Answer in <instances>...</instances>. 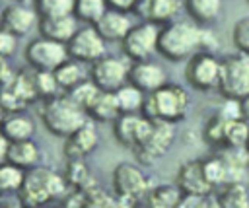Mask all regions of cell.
<instances>
[{
    "instance_id": "cell-26",
    "label": "cell",
    "mask_w": 249,
    "mask_h": 208,
    "mask_svg": "<svg viewBox=\"0 0 249 208\" xmlns=\"http://www.w3.org/2000/svg\"><path fill=\"white\" fill-rule=\"evenodd\" d=\"M177 8H179L177 0H142L140 12L148 19L163 21V19H169L171 16H175Z\"/></svg>"
},
{
    "instance_id": "cell-40",
    "label": "cell",
    "mask_w": 249,
    "mask_h": 208,
    "mask_svg": "<svg viewBox=\"0 0 249 208\" xmlns=\"http://www.w3.org/2000/svg\"><path fill=\"white\" fill-rule=\"evenodd\" d=\"M37 80H39V89H41V95H51L54 93L56 89V78H54V72L51 70H37Z\"/></svg>"
},
{
    "instance_id": "cell-36",
    "label": "cell",
    "mask_w": 249,
    "mask_h": 208,
    "mask_svg": "<svg viewBox=\"0 0 249 208\" xmlns=\"http://www.w3.org/2000/svg\"><path fill=\"white\" fill-rule=\"evenodd\" d=\"M84 192V200H86V206H111V204H117L115 198H111L105 191L97 189L95 185L82 191Z\"/></svg>"
},
{
    "instance_id": "cell-41",
    "label": "cell",
    "mask_w": 249,
    "mask_h": 208,
    "mask_svg": "<svg viewBox=\"0 0 249 208\" xmlns=\"http://www.w3.org/2000/svg\"><path fill=\"white\" fill-rule=\"evenodd\" d=\"M16 47V41H14V35L10 31H0V54H10Z\"/></svg>"
},
{
    "instance_id": "cell-29",
    "label": "cell",
    "mask_w": 249,
    "mask_h": 208,
    "mask_svg": "<svg viewBox=\"0 0 249 208\" xmlns=\"http://www.w3.org/2000/svg\"><path fill=\"white\" fill-rule=\"evenodd\" d=\"M115 97H117V103H119V109L123 113H134L138 111L140 107H144V97H142V89H138L136 86H121L117 91H115Z\"/></svg>"
},
{
    "instance_id": "cell-21",
    "label": "cell",
    "mask_w": 249,
    "mask_h": 208,
    "mask_svg": "<svg viewBox=\"0 0 249 208\" xmlns=\"http://www.w3.org/2000/svg\"><path fill=\"white\" fill-rule=\"evenodd\" d=\"M39 157V150L29 140H18L8 146L6 159L18 167H31Z\"/></svg>"
},
{
    "instance_id": "cell-13",
    "label": "cell",
    "mask_w": 249,
    "mask_h": 208,
    "mask_svg": "<svg viewBox=\"0 0 249 208\" xmlns=\"http://www.w3.org/2000/svg\"><path fill=\"white\" fill-rule=\"evenodd\" d=\"M124 78H128V70L119 58H101L91 68V82L103 91H117Z\"/></svg>"
},
{
    "instance_id": "cell-20",
    "label": "cell",
    "mask_w": 249,
    "mask_h": 208,
    "mask_svg": "<svg viewBox=\"0 0 249 208\" xmlns=\"http://www.w3.org/2000/svg\"><path fill=\"white\" fill-rule=\"evenodd\" d=\"M183 196V191L177 185H158L148 191L146 200L154 208H173L179 206Z\"/></svg>"
},
{
    "instance_id": "cell-16",
    "label": "cell",
    "mask_w": 249,
    "mask_h": 208,
    "mask_svg": "<svg viewBox=\"0 0 249 208\" xmlns=\"http://www.w3.org/2000/svg\"><path fill=\"white\" fill-rule=\"evenodd\" d=\"M97 144V134L93 124L86 122L82 124L78 130H74L70 136H66V144H64V154L70 159H82L84 156H88Z\"/></svg>"
},
{
    "instance_id": "cell-27",
    "label": "cell",
    "mask_w": 249,
    "mask_h": 208,
    "mask_svg": "<svg viewBox=\"0 0 249 208\" xmlns=\"http://www.w3.org/2000/svg\"><path fill=\"white\" fill-rule=\"evenodd\" d=\"M97 21H99V25H97L99 33L107 39H121L130 31L128 19L124 16H119V14H105Z\"/></svg>"
},
{
    "instance_id": "cell-3",
    "label": "cell",
    "mask_w": 249,
    "mask_h": 208,
    "mask_svg": "<svg viewBox=\"0 0 249 208\" xmlns=\"http://www.w3.org/2000/svg\"><path fill=\"white\" fill-rule=\"evenodd\" d=\"M86 109H82L72 97H54L49 99L41 111L43 122L49 132L54 136H70L82 124L88 122Z\"/></svg>"
},
{
    "instance_id": "cell-7",
    "label": "cell",
    "mask_w": 249,
    "mask_h": 208,
    "mask_svg": "<svg viewBox=\"0 0 249 208\" xmlns=\"http://www.w3.org/2000/svg\"><path fill=\"white\" fill-rule=\"evenodd\" d=\"M220 68H222V60L216 54H212L210 51H198L187 62L185 78L198 91L218 89Z\"/></svg>"
},
{
    "instance_id": "cell-46",
    "label": "cell",
    "mask_w": 249,
    "mask_h": 208,
    "mask_svg": "<svg viewBox=\"0 0 249 208\" xmlns=\"http://www.w3.org/2000/svg\"><path fill=\"white\" fill-rule=\"evenodd\" d=\"M6 119V107L2 105V101H0V122Z\"/></svg>"
},
{
    "instance_id": "cell-22",
    "label": "cell",
    "mask_w": 249,
    "mask_h": 208,
    "mask_svg": "<svg viewBox=\"0 0 249 208\" xmlns=\"http://www.w3.org/2000/svg\"><path fill=\"white\" fill-rule=\"evenodd\" d=\"M202 167H204L206 179L212 185V189H218V187L230 183V169H228V163L222 154L202 157Z\"/></svg>"
},
{
    "instance_id": "cell-4",
    "label": "cell",
    "mask_w": 249,
    "mask_h": 208,
    "mask_svg": "<svg viewBox=\"0 0 249 208\" xmlns=\"http://www.w3.org/2000/svg\"><path fill=\"white\" fill-rule=\"evenodd\" d=\"M62 192L64 181L60 175L45 167H35L23 177V183L19 187V202L27 206H37L53 196H60Z\"/></svg>"
},
{
    "instance_id": "cell-45",
    "label": "cell",
    "mask_w": 249,
    "mask_h": 208,
    "mask_svg": "<svg viewBox=\"0 0 249 208\" xmlns=\"http://www.w3.org/2000/svg\"><path fill=\"white\" fill-rule=\"evenodd\" d=\"M117 8H130L134 4V0H111Z\"/></svg>"
},
{
    "instance_id": "cell-38",
    "label": "cell",
    "mask_w": 249,
    "mask_h": 208,
    "mask_svg": "<svg viewBox=\"0 0 249 208\" xmlns=\"http://www.w3.org/2000/svg\"><path fill=\"white\" fill-rule=\"evenodd\" d=\"M41 10L45 16H68L72 0H41Z\"/></svg>"
},
{
    "instance_id": "cell-31",
    "label": "cell",
    "mask_w": 249,
    "mask_h": 208,
    "mask_svg": "<svg viewBox=\"0 0 249 208\" xmlns=\"http://www.w3.org/2000/svg\"><path fill=\"white\" fill-rule=\"evenodd\" d=\"M23 171L21 167L14 163H0V192H10V191H19L23 183Z\"/></svg>"
},
{
    "instance_id": "cell-25",
    "label": "cell",
    "mask_w": 249,
    "mask_h": 208,
    "mask_svg": "<svg viewBox=\"0 0 249 208\" xmlns=\"http://www.w3.org/2000/svg\"><path fill=\"white\" fill-rule=\"evenodd\" d=\"M33 21H35L33 12H29L25 8H16L14 6V8L6 10V14H4V25H6V29L10 33H16V35L27 33L31 29Z\"/></svg>"
},
{
    "instance_id": "cell-12",
    "label": "cell",
    "mask_w": 249,
    "mask_h": 208,
    "mask_svg": "<svg viewBox=\"0 0 249 208\" xmlns=\"http://www.w3.org/2000/svg\"><path fill=\"white\" fill-rule=\"evenodd\" d=\"M177 187L183 194H210L214 191L206 179L202 159H189L177 169Z\"/></svg>"
},
{
    "instance_id": "cell-42",
    "label": "cell",
    "mask_w": 249,
    "mask_h": 208,
    "mask_svg": "<svg viewBox=\"0 0 249 208\" xmlns=\"http://www.w3.org/2000/svg\"><path fill=\"white\" fill-rule=\"evenodd\" d=\"M12 78V74H10V68H8V62H6V58H4V54H0V86L6 82V80H10Z\"/></svg>"
},
{
    "instance_id": "cell-43",
    "label": "cell",
    "mask_w": 249,
    "mask_h": 208,
    "mask_svg": "<svg viewBox=\"0 0 249 208\" xmlns=\"http://www.w3.org/2000/svg\"><path fill=\"white\" fill-rule=\"evenodd\" d=\"M8 138L4 136V134H0V161L2 159H6V154H8Z\"/></svg>"
},
{
    "instance_id": "cell-15",
    "label": "cell",
    "mask_w": 249,
    "mask_h": 208,
    "mask_svg": "<svg viewBox=\"0 0 249 208\" xmlns=\"http://www.w3.org/2000/svg\"><path fill=\"white\" fill-rule=\"evenodd\" d=\"M70 52L80 60H99L105 52V45L93 29H82L70 37Z\"/></svg>"
},
{
    "instance_id": "cell-14",
    "label": "cell",
    "mask_w": 249,
    "mask_h": 208,
    "mask_svg": "<svg viewBox=\"0 0 249 208\" xmlns=\"http://www.w3.org/2000/svg\"><path fill=\"white\" fill-rule=\"evenodd\" d=\"M128 80L132 86H136L138 89L148 91V93H152V91L160 89L163 84H167V76H165L163 68L154 62H144V60H140L138 64H134L128 70Z\"/></svg>"
},
{
    "instance_id": "cell-6",
    "label": "cell",
    "mask_w": 249,
    "mask_h": 208,
    "mask_svg": "<svg viewBox=\"0 0 249 208\" xmlns=\"http://www.w3.org/2000/svg\"><path fill=\"white\" fill-rule=\"evenodd\" d=\"M113 187L117 194V204L132 206L150 191V181L146 175L130 163H119L113 171Z\"/></svg>"
},
{
    "instance_id": "cell-11",
    "label": "cell",
    "mask_w": 249,
    "mask_h": 208,
    "mask_svg": "<svg viewBox=\"0 0 249 208\" xmlns=\"http://www.w3.org/2000/svg\"><path fill=\"white\" fill-rule=\"evenodd\" d=\"M158 35L160 31L152 23H142L130 29L124 35V52L134 60H144L148 54L158 49Z\"/></svg>"
},
{
    "instance_id": "cell-5",
    "label": "cell",
    "mask_w": 249,
    "mask_h": 208,
    "mask_svg": "<svg viewBox=\"0 0 249 208\" xmlns=\"http://www.w3.org/2000/svg\"><path fill=\"white\" fill-rule=\"evenodd\" d=\"M218 91L228 99H241L249 93V54L237 51L222 58Z\"/></svg>"
},
{
    "instance_id": "cell-34",
    "label": "cell",
    "mask_w": 249,
    "mask_h": 208,
    "mask_svg": "<svg viewBox=\"0 0 249 208\" xmlns=\"http://www.w3.org/2000/svg\"><path fill=\"white\" fill-rule=\"evenodd\" d=\"M231 41L239 52L249 54V16L239 17L231 29Z\"/></svg>"
},
{
    "instance_id": "cell-24",
    "label": "cell",
    "mask_w": 249,
    "mask_h": 208,
    "mask_svg": "<svg viewBox=\"0 0 249 208\" xmlns=\"http://www.w3.org/2000/svg\"><path fill=\"white\" fill-rule=\"evenodd\" d=\"M2 134L10 140V142H18V140H29L33 134V122L27 117H8L2 121Z\"/></svg>"
},
{
    "instance_id": "cell-1",
    "label": "cell",
    "mask_w": 249,
    "mask_h": 208,
    "mask_svg": "<svg viewBox=\"0 0 249 208\" xmlns=\"http://www.w3.org/2000/svg\"><path fill=\"white\" fill-rule=\"evenodd\" d=\"M214 49H216L214 35L198 27L196 23L177 21L161 29L158 35V52L173 62L191 58L198 51L212 52Z\"/></svg>"
},
{
    "instance_id": "cell-10",
    "label": "cell",
    "mask_w": 249,
    "mask_h": 208,
    "mask_svg": "<svg viewBox=\"0 0 249 208\" xmlns=\"http://www.w3.org/2000/svg\"><path fill=\"white\" fill-rule=\"evenodd\" d=\"M150 128H152V119L150 117H140V115H134V113H124V115L117 117V121H115L117 140L123 146L130 148V150L146 138Z\"/></svg>"
},
{
    "instance_id": "cell-39",
    "label": "cell",
    "mask_w": 249,
    "mask_h": 208,
    "mask_svg": "<svg viewBox=\"0 0 249 208\" xmlns=\"http://www.w3.org/2000/svg\"><path fill=\"white\" fill-rule=\"evenodd\" d=\"M222 119L226 121H233V119H241V101L239 99H228L224 97V103L220 105V109L216 111Z\"/></svg>"
},
{
    "instance_id": "cell-8",
    "label": "cell",
    "mask_w": 249,
    "mask_h": 208,
    "mask_svg": "<svg viewBox=\"0 0 249 208\" xmlns=\"http://www.w3.org/2000/svg\"><path fill=\"white\" fill-rule=\"evenodd\" d=\"M175 138V130H173V122H165V121H154L152 119V128L146 134V138L132 148L134 156L138 161L152 165L156 163L160 157H163Z\"/></svg>"
},
{
    "instance_id": "cell-48",
    "label": "cell",
    "mask_w": 249,
    "mask_h": 208,
    "mask_svg": "<svg viewBox=\"0 0 249 208\" xmlns=\"http://www.w3.org/2000/svg\"><path fill=\"white\" fill-rule=\"evenodd\" d=\"M247 2H249V0H247Z\"/></svg>"
},
{
    "instance_id": "cell-30",
    "label": "cell",
    "mask_w": 249,
    "mask_h": 208,
    "mask_svg": "<svg viewBox=\"0 0 249 208\" xmlns=\"http://www.w3.org/2000/svg\"><path fill=\"white\" fill-rule=\"evenodd\" d=\"M249 140V121L247 119H233L226 122V138H224V148L226 146H247Z\"/></svg>"
},
{
    "instance_id": "cell-19",
    "label": "cell",
    "mask_w": 249,
    "mask_h": 208,
    "mask_svg": "<svg viewBox=\"0 0 249 208\" xmlns=\"http://www.w3.org/2000/svg\"><path fill=\"white\" fill-rule=\"evenodd\" d=\"M41 31L53 41H66L74 35V19L68 16H45Z\"/></svg>"
},
{
    "instance_id": "cell-44",
    "label": "cell",
    "mask_w": 249,
    "mask_h": 208,
    "mask_svg": "<svg viewBox=\"0 0 249 208\" xmlns=\"http://www.w3.org/2000/svg\"><path fill=\"white\" fill-rule=\"evenodd\" d=\"M239 101H241V115H243V119L249 121V93L245 97H241Z\"/></svg>"
},
{
    "instance_id": "cell-37",
    "label": "cell",
    "mask_w": 249,
    "mask_h": 208,
    "mask_svg": "<svg viewBox=\"0 0 249 208\" xmlns=\"http://www.w3.org/2000/svg\"><path fill=\"white\" fill-rule=\"evenodd\" d=\"M78 14L86 19H99L103 16V2L101 0H78Z\"/></svg>"
},
{
    "instance_id": "cell-47",
    "label": "cell",
    "mask_w": 249,
    "mask_h": 208,
    "mask_svg": "<svg viewBox=\"0 0 249 208\" xmlns=\"http://www.w3.org/2000/svg\"><path fill=\"white\" fill-rule=\"evenodd\" d=\"M247 150H249V140H247Z\"/></svg>"
},
{
    "instance_id": "cell-2",
    "label": "cell",
    "mask_w": 249,
    "mask_h": 208,
    "mask_svg": "<svg viewBox=\"0 0 249 208\" xmlns=\"http://www.w3.org/2000/svg\"><path fill=\"white\" fill-rule=\"evenodd\" d=\"M144 111L146 117L154 121H183L189 111V93L177 84H163L160 89L152 91L150 97L144 101Z\"/></svg>"
},
{
    "instance_id": "cell-28",
    "label": "cell",
    "mask_w": 249,
    "mask_h": 208,
    "mask_svg": "<svg viewBox=\"0 0 249 208\" xmlns=\"http://www.w3.org/2000/svg\"><path fill=\"white\" fill-rule=\"evenodd\" d=\"M66 179L78 191H86V189H89V187L95 185V181H93L88 165L82 159H70V163L66 167Z\"/></svg>"
},
{
    "instance_id": "cell-32",
    "label": "cell",
    "mask_w": 249,
    "mask_h": 208,
    "mask_svg": "<svg viewBox=\"0 0 249 208\" xmlns=\"http://www.w3.org/2000/svg\"><path fill=\"white\" fill-rule=\"evenodd\" d=\"M226 119H222L218 113L212 115L206 124H204V130H202V136L204 140L210 144V146H222L224 148V138H226Z\"/></svg>"
},
{
    "instance_id": "cell-18",
    "label": "cell",
    "mask_w": 249,
    "mask_h": 208,
    "mask_svg": "<svg viewBox=\"0 0 249 208\" xmlns=\"http://www.w3.org/2000/svg\"><path fill=\"white\" fill-rule=\"evenodd\" d=\"M185 4L196 23L216 21L224 10V0H187Z\"/></svg>"
},
{
    "instance_id": "cell-35",
    "label": "cell",
    "mask_w": 249,
    "mask_h": 208,
    "mask_svg": "<svg viewBox=\"0 0 249 208\" xmlns=\"http://www.w3.org/2000/svg\"><path fill=\"white\" fill-rule=\"evenodd\" d=\"M54 78L60 87H74L82 80V70L76 64H60L54 70Z\"/></svg>"
},
{
    "instance_id": "cell-23",
    "label": "cell",
    "mask_w": 249,
    "mask_h": 208,
    "mask_svg": "<svg viewBox=\"0 0 249 208\" xmlns=\"http://www.w3.org/2000/svg\"><path fill=\"white\" fill-rule=\"evenodd\" d=\"M119 103H117V97L113 91H103L97 95V99L93 101V105L88 109V113L97 119V121H111V119H117L119 117Z\"/></svg>"
},
{
    "instance_id": "cell-33",
    "label": "cell",
    "mask_w": 249,
    "mask_h": 208,
    "mask_svg": "<svg viewBox=\"0 0 249 208\" xmlns=\"http://www.w3.org/2000/svg\"><path fill=\"white\" fill-rule=\"evenodd\" d=\"M101 93V89L93 84V82H89V84H78V86H74V89L70 91V97L82 107V109H89L91 105H93V101L97 99V95Z\"/></svg>"
},
{
    "instance_id": "cell-17",
    "label": "cell",
    "mask_w": 249,
    "mask_h": 208,
    "mask_svg": "<svg viewBox=\"0 0 249 208\" xmlns=\"http://www.w3.org/2000/svg\"><path fill=\"white\" fill-rule=\"evenodd\" d=\"M218 206L222 208H247L249 206V191L243 181H230L214 192Z\"/></svg>"
},
{
    "instance_id": "cell-9",
    "label": "cell",
    "mask_w": 249,
    "mask_h": 208,
    "mask_svg": "<svg viewBox=\"0 0 249 208\" xmlns=\"http://www.w3.org/2000/svg\"><path fill=\"white\" fill-rule=\"evenodd\" d=\"M25 58L31 64V68L35 70H56L64 58H66V51L60 45V41H53V39H41L35 41L27 47L25 51Z\"/></svg>"
}]
</instances>
